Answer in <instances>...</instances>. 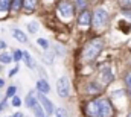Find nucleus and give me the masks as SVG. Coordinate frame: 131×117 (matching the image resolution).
<instances>
[{
    "instance_id": "f257e3e1",
    "label": "nucleus",
    "mask_w": 131,
    "mask_h": 117,
    "mask_svg": "<svg viewBox=\"0 0 131 117\" xmlns=\"http://www.w3.org/2000/svg\"><path fill=\"white\" fill-rule=\"evenodd\" d=\"M104 49V41L101 38H93L90 40L89 43H85L84 49H82V59L90 62V61H95L99 56V53L102 52Z\"/></svg>"
},
{
    "instance_id": "f03ea898",
    "label": "nucleus",
    "mask_w": 131,
    "mask_h": 117,
    "mask_svg": "<svg viewBox=\"0 0 131 117\" xmlns=\"http://www.w3.org/2000/svg\"><path fill=\"white\" fill-rule=\"evenodd\" d=\"M110 17H108V12L102 8H98L93 14H92V25L95 29H104L108 23Z\"/></svg>"
},
{
    "instance_id": "7ed1b4c3",
    "label": "nucleus",
    "mask_w": 131,
    "mask_h": 117,
    "mask_svg": "<svg viewBox=\"0 0 131 117\" xmlns=\"http://www.w3.org/2000/svg\"><path fill=\"white\" fill-rule=\"evenodd\" d=\"M57 12L63 20H70L75 15V6L69 0H60L57 3Z\"/></svg>"
},
{
    "instance_id": "20e7f679",
    "label": "nucleus",
    "mask_w": 131,
    "mask_h": 117,
    "mask_svg": "<svg viewBox=\"0 0 131 117\" xmlns=\"http://www.w3.org/2000/svg\"><path fill=\"white\" fill-rule=\"evenodd\" d=\"M99 103V117H113L114 116V108L108 99H98Z\"/></svg>"
},
{
    "instance_id": "39448f33",
    "label": "nucleus",
    "mask_w": 131,
    "mask_h": 117,
    "mask_svg": "<svg viewBox=\"0 0 131 117\" xmlns=\"http://www.w3.org/2000/svg\"><path fill=\"white\" fill-rule=\"evenodd\" d=\"M90 25H92V14L87 9L81 11V14L78 15V26L81 29H89Z\"/></svg>"
},
{
    "instance_id": "423d86ee",
    "label": "nucleus",
    "mask_w": 131,
    "mask_h": 117,
    "mask_svg": "<svg viewBox=\"0 0 131 117\" xmlns=\"http://www.w3.org/2000/svg\"><path fill=\"white\" fill-rule=\"evenodd\" d=\"M57 93L60 97H67L69 93H70V85H69V81L66 78H61L57 81Z\"/></svg>"
},
{
    "instance_id": "0eeeda50",
    "label": "nucleus",
    "mask_w": 131,
    "mask_h": 117,
    "mask_svg": "<svg viewBox=\"0 0 131 117\" xmlns=\"http://www.w3.org/2000/svg\"><path fill=\"white\" fill-rule=\"evenodd\" d=\"M85 114H87V117H99L98 99H93V100L87 102V105H85Z\"/></svg>"
},
{
    "instance_id": "6e6552de",
    "label": "nucleus",
    "mask_w": 131,
    "mask_h": 117,
    "mask_svg": "<svg viewBox=\"0 0 131 117\" xmlns=\"http://www.w3.org/2000/svg\"><path fill=\"white\" fill-rule=\"evenodd\" d=\"M38 102L41 103V107H43V110L47 113V116H49V114H53V105H52V102H50L43 93L38 94Z\"/></svg>"
},
{
    "instance_id": "1a4fd4ad",
    "label": "nucleus",
    "mask_w": 131,
    "mask_h": 117,
    "mask_svg": "<svg viewBox=\"0 0 131 117\" xmlns=\"http://www.w3.org/2000/svg\"><path fill=\"white\" fill-rule=\"evenodd\" d=\"M11 9V0H0V18H5Z\"/></svg>"
},
{
    "instance_id": "9d476101",
    "label": "nucleus",
    "mask_w": 131,
    "mask_h": 117,
    "mask_svg": "<svg viewBox=\"0 0 131 117\" xmlns=\"http://www.w3.org/2000/svg\"><path fill=\"white\" fill-rule=\"evenodd\" d=\"M101 79L104 81V84H110L113 81V73H111V70L108 67H104L101 70Z\"/></svg>"
},
{
    "instance_id": "9b49d317",
    "label": "nucleus",
    "mask_w": 131,
    "mask_h": 117,
    "mask_svg": "<svg viewBox=\"0 0 131 117\" xmlns=\"http://www.w3.org/2000/svg\"><path fill=\"white\" fill-rule=\"evenodd\" d=\"M37 5H38V0H23L21 8H23L26 12H34L35 8H37Z\"/></svg>"
},
{
    "instance_id": "f8f14e48",
    "label": "nucleus",
    "mask_w": 131,
    "mask_h": 117,
    "mask_svg": "<svg viewBox=\"0 0 131 117\" xmlns=\"http://www.w3.org/2000/svg\"><path fill=\"white\" fill-rule=\"evenodd\" d=\"M12 37L17 40V41H20V43H28V37H26V33H23L21 30L18 29H12Z\"/></svg>"
},
{
    "instance_id": "ddd939ff",
    "label": "nucleus",
    "mask_w": 131,
    "mask_h": 117,
    "mask_svg": "<svg viewBox=\"0 0 131 117\" xmlns=\"http://www.w3.org/2000/svg\"><path fill=\"white\" fill-rule=\"evenodd\" d=\"M37 90L40 91V93H43V94H46V93H49V84H47V81H44V79H40L38 82H37Z\"/></svg>"
},
{
    "instance_id": "4468645a",
    "label": "nucleus",
    "mask_w": 131,
    "mask_h": 117,
    "mask_svg": "<svg viewBox=\"0 0 131 117\" xmlns=\"http://www.w3.org/2000/svg\"><path fill=\"white\" fill-rule=\"evenodd\" d=\"M35 103H38V100H37V97H35V93L31 91V93L26 96V107H28V108H32Z\"/></svg>"
},
{
    "instance_id": "2eb2a0df",
    "label": "nucleus",
    "mask_w": 131,
    "mask_h": 117,
    "mask_svg": "<svg viewBox=\"0 0 131 117\" xmlns=\"http://www.w3.org/2000/svg\"><path fill=\"white\" fill-rule=\"evenodd\" d=\"M23 59H25V62H26V65H28L29 68H35V62H34L32 56L29 55V52H25V50H23Z\"/></svg>"
},
{
    "instance_id": "dca6fc26",
    "label": "nucleus",
    "mask_w": 131,
    "mask_h": 117,
    "mask_svg": "<svg viewBox=\"0 0 131 117\" xmlns=\"http://www.w3.org/2000/svg\"><path fill=\"white\" fill-rule=\"evenodd\" d=\"M87 87H89V90H87V91H89L90 94H99V93L102 91V88L99 87L96 82H90V84H89Z\"/></svg>"
},
{
    "instance_id": "f3484780",
    "label": "nucleus",
    "mask_w": 131,
    "mask_h": 117,
    "mask_svg": "<svg viewBox=\"0 0 131 117\" xmlns=\"http://www.w3.org/2000/svg\"><path fill=\"white\" fill-rule=\"evenodd\" d=\"M21 3H23V0H11V11L18 12L21 9Z\"/></svg>"
},
{
    "instance_id": "a211bd4d",
    "label": "nucleus",
    "mask_w": 131,
    "mask_h": 117,
    "mask_svg": "<svg viewBox=\"0 0 131 117\" xmlns=\"http://www.w3.org/2000/svg\"><path fill=\"white\" fill-rule=\"evenodd\" d=\"M32 110H34V113H35V117H44V110H43V107L40 105V102L34 105Z\"/></svg>"
},
{
    "instance_id": "6ab92c4d",
    "label": "nucleus",
    "mask_w": 131,
    "mask_h": 117,
    "mask_svg": "<svg viewBox=\"0 0 131 117\" xmlns=\"http://www.w3.org/2000/svg\"><path fill=\"white\" fill-rule=\"evenodd\" d=\"M117 3H119V6H121L122 9H125V11L131 9V0H117Z\"/></svg>"
},
{
    "instance_id": "aec40b11",
    "label": "nucleus",
    "mask_w": 131,
    "mask_h": 117,
    "mask_svg": "<svg viewBox=\"0 0 131 117\" xmlns=\"http://www.w3.org/2000/svg\"><path fill=\"white\" fill-rule=\"evenodd\" d=\"M75 6H76L78 9L84 11V9H85V6H87V0H75Z\"/></svg>"
},
{
    "instance_id": "412c9836",
    "label": "nucleus",
    "mask_w": 131,
    "mask_h": 117,
    "mask_svg": "<svg viewBox=\"0 0 131 117\" xmlns=\"http://www.w3.org/2000/svg\"><path fill=\"white\" fill-rule=\"evenodd\" d=\"M11 61H12V56H11V55H8V53H2V55H0V62L9 64Z\"/></svg>"
},
{
    "instance_id": "4be33fe9",
    "label": "nucleus",
    "mask_w": 131,
    "mask_h": 117,
    "mask_svg": "<svg viewBox=\"0 0 131 117\" xmlns=\"http://www.w3.org/2000/svg\"><path fill=\"white\" fill-rule=\"evenodd\" d=\"M125 84H127V90H128V94H130V99H131V72L125 78Z\"/></svg>"
},
{
    "instance_id": "5701e85b",
    "label": "nucleus",
    "mask_w": 131,
    "mask_h": 117,
    "mask_svg": "<svg viewBox=\"0 0 131 117\" xmlns=\"http://www.w3.org/2000/svg\"><path fill=\"white\" fill-rule=\"evenodd\" d=\"M21 58H23V50H18V49H17V50H14V55H12V59H15V61L18 62V61H20Z\"/></svg>"
},
{
    "instance_id": "b1692460",
    "label": "nucleus",
    "mask_w": 131,
    "mask_h": 117,
    "mask_svg": "<svg viewBox=\"0 0 131 117\" xmlns=\"http://www.w3.org/2000/svg\"><path fill=\"white\" fill-rule=\"evenodd\" d=\"M128 28H130V25H128V23H125V21H119V29H122L125 33H128V32H130Z\"/></svg>"
},
{
    "instance_id": "393cba45",
    "label": "nucleus",
    "mask_w": 131,
    "mask_h": 117,
    "mask_svg": "<svg viewBox=\"0 0 131 117\" xmlns=\"http://www.w3.org/2000/svg\"><path fill=\"white\" fill-rule=\"evenodd\" d=\"M28 29H29L31 33H35V32L38 30V25H37L35 21H32V23H29V25H28Z\"/></svg>"
},
{
    "instance_id": "a878e982",
    "label": "nucleus",
    "mask_w": 131,
    "mask_h": 117,
    "mask_svg": "<svg viewBox=\"0 0 131 117\" xmlns=\"http://www.w3.org/2000/svg\"><path fill=\"white\" fill-rule=\"evenodd\" d=\"M37 43H38V44H40L43 49H46V50H47V47H49V43H47L44 38H38V40H37Z\"/></svg>"
},
{
    "instance_id": "bb28decb",
    "label": "nucleus",
    "mask_w": 131,
    "mask_h": 117,
    "mask_svg": "<svg viewBox=\"0 0 131 117\" xmlns=\"http://www.w3.org/2000/svg\"><path fill=\"white\" fill-rule=\"evenodd\" d=\"M15 91H17V88L14 87V85H11V87L8 88V91H6V96H8V97H12V96L15 94Z\"/></svg>"
},
{
    "instance_id": "cd10ccee",
    "label": "nucleus",
    "mask_w": 131,
    "mask_h": 117,
    "mask_svg": "<svg viewBox=\"0 0 131 117\" xmlns=\"http://www.w3.org/2000/svg\"><path fill=\"white\" fill-rule=\"evenodd\" d=\"M12 105L14 107H20L21 105V99L18 96H12Z\"/></svg>"
},
{
    "instance_id": "c85d7f7f",
    "label": "nucleus",
    "mask_w": 131,
    "mask_h": 117,
    "mask_svg": "<svg viewBox=\"0 0 131 117\" xmlns=\"http://www.w3.org/2000/svg\"><path fill=\"white\" fill-rule=\"evenodd\" d=\"M55 114H57V117H69L67 116V113H66V110H63V108H58Z\"/></svg>"
},
{
    "instance_id": "c756f323",
    "label": "nucleus",
    "mask_w": 131,
    "mask_h": 117,
    "mask_svg": "<svg viewBox=\"0 0 131 117\" xmlns=\"http://www.w3.org/2000/svg\"><path fill=\"white\" fill-rule=\"evenodd\" d=\"M17 72H18V67H15V68H12V70L9 72V76H14V75H15Z\"/></svg>"
},
{
    "instance_id": "7c9ffc66",
    "label": "nucleus",
    "mask_w": 131,
    "mask_h": 117,
    "mask_svg": "<svg viewBox=\"0 0 131 117\" xmlns=\"http://www.w3.org/2000/svg\"><path fill=\"white\" fill-rule=\"evenodd\" d=\"M12 117H23V113H17V114H14Z\"/></svg>"
},
{
    "instance_id": "2f4dec72",
    "label": "nucleus",
    "mask_w": 131,
    "mask_h": 117,
    "mask_svg": "<svg viewBox=\"0 0 131 117\" xmlns=\"http://www.w3.org/2000/svg\"><path fill=\"white\" fill-rule=\"evenodd\" d=\"M0 47H6V44H5L3 41H0Z\"/></svg>"
},
{
    "instance_id": "473e14b6",
    "label": "nucleus",
    "mask_w": 131,
    "mask_h": 117,
    "mask_svg": "<svg viewBox=\"0 0 131 117\" xmlns=\"http://www.w3.org/2000/svg\"><path fill=\"white\" fill-rule=\"evenodd\" d=\"M3 84H5V82H3V79H0V87H3Z\"/></svg>"
},
{
    "instance_id": "72a5a7b5",
    "label": "nucleus",
    "mask_w": 131,
    "mask_h": 117,
    "mask_svg": "<svg viewBox=\"0 0 131 117\" xmlns=\"http://www.w3.org/2000/svg\"><path fill=\"white\" fill-rule=\"evenodd\" d=\"M2 110H3V103H0V111H2Z\"/></svg>"
},
{
    "instance_id": "f704fd0d",
    "label": "nucleus",
    "mask_w": 131,
    "mask_h": 117,
    "mask_svg": "<svg viewBox=\"0 0 131 117\" xmlns=\"http://www.w3.org/2000/svg\"><path fill=\"white\" fill-rule=\"evenodd\" d=\"M127 117H131V111H130V113H128V116H127Z\"/></svg>"
},
{
    "instance_id": "c9c22d12",
    "label": "nucleus",
    "mask_w": 131,
    "mask_h": 117,
    "mask_svg": "<svg viewBox=\"0 0 131 117\" xmlns=\"http://www.w3.org/2000/svg\"><path fill=\"white\" fill-rule=\"evenodd\" d=\"M0 70H2V65H0Z\"/></svg>"
}]
</instances>
